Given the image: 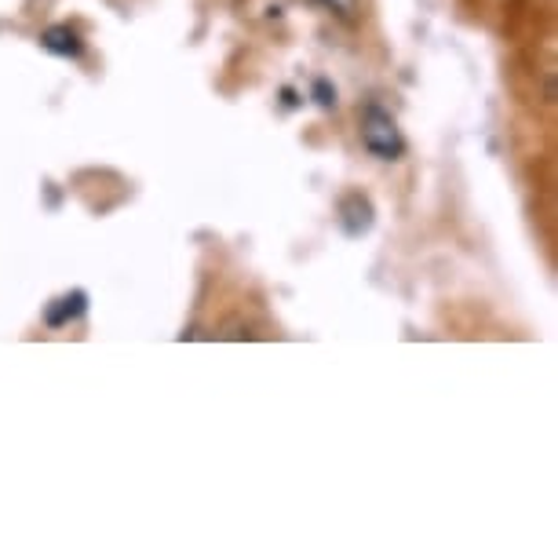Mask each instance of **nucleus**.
<instances>
[{
  "label": "nucleus",
  "mask_w": 558,
  "mask_h": 558,
  "mask_svg": "<svg viewBox=\"0 0 558 558\" xmlns=\"http://www.w3.org/2000/svg\"><path fill=\"white\" fill-rule=\"evenodd\" d=\"M362 143H365V150L373 157H380V161H398L405 150L398 121L384 107H376V102L365 107V113H362Z\"/></svg>",
  "instance_id": "nucleus-1"
},
{
  "label": "nucleus",
  "mask_w": 558,
  "mask_h": 558,
  "mask_svg": "<svg viewBox=\"0 0 558 558\" xmlns=\"http://www.w3.org/2000/svg\"><path fill=\"white\" fill-rule=\"evenodd\" d=\"M373 219H376L373 202H368L365 194H347L340 202V223L351 238H362L365 230L373 227Z\"/></svg>",
  "instance_id": "nucleus-2"
},
{
  "label": "nucleus",
  "mask_w": 558,
  "mask_h": 558,
  "mask_svg": "<svg viewBox=\"0 0 558 558\" xmlns=\"http://www.w3.org/2000/svg\"><path fill=\"white\" fill-rule=\"evenodd\" d=\"M40 45H45L51 56H62V59H77L84 51V40L77 37V29L70 26H48L40 34Z\"/></svg>",
  "instance_id": "nucleus-3"
},
{
  "label": "nucleus",
  "mask_w": 558,
  "mask_h": 558,
  "mask_svg": "<svg viewBox=\"0 0 558 558\" xmlns=\"http://www.w3.org/2000/svg\"><path fill=\"white\" fill-rule=\"evenodd\" d=\"M77 314H84V292H70V296L59 300V307L48 311V325H62L70 318H77Z\"/></svg>",
  "instance_id": "nucleus-4"
},
{
  "label": "nucleus",
  "mask_w": 558,
  "mask_h": 558,
  "mask_svg": "<svg viewBox=\"0 0 558 558\" xmlns=\"http://www.w3.org/2000/svg\"><path fill=\"white\" fill-rule=\"evenodd\" d=\"M314 99H318V107L332 110L336 107V88H329V81H314Z\"/></svg>",
  "instance_id": "nucleus-5"
},
{
  "label": "nucleus",
  "mask_w": 558,
  "mask_h": 558,
  "mask_svg": "<svg viewBox=\"0 0 558 558\" xmlns=\"http://www.w3.org/2000/svg\"><path fill=\"white\" fill-rule=\"evenodd\" d=\"M322 4H329L336 15L351 19V15H354V4H357V0H322Z\"/></svg>",
  "instance_id": "nucleus-6"
}]
</instances>
